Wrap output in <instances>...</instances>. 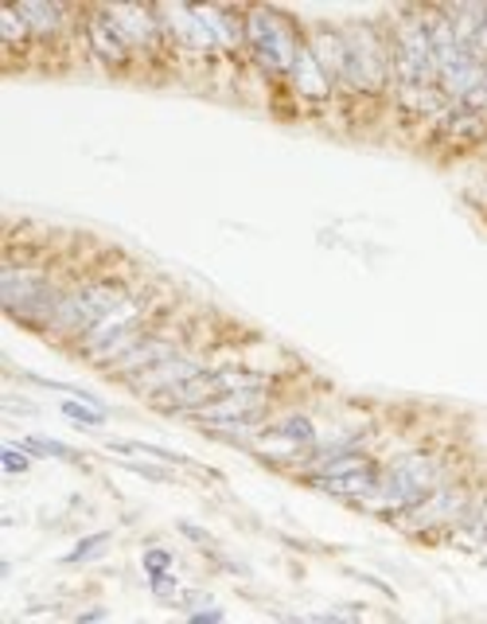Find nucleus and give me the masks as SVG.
Masks as SVG:
<instances>
[{
    "instance_id": "f257e3e1",
    "label": "nucleus",
    "mask_w": 487,
    "mask_h": 624,
    "mask_svg": "<svg viewBox=\"0 0 487 624\" xmlns=\"http://www.w3.org/2000/svg\"><path fill=\"white\" fill-rule=\"evenodd\" d=\"M440 484H445V461L437 453L417 449V453H406L394 464H386L383 473H378L375 489L367 492V500L359 507L390 520V515H402L409 507L425 504Z\"/></svg>"
},
{
    "instance_id": "f03ea898",
    "label": "nucleus",
    "mask_w": 487,
    "mask_h": 624,
    "mask_svg": "<svg viewBox=\"0 0 487 624\" xmlns=\"http://www.w3.org/2000/svg\"><path fill=\"white\" fill-rule=\"evenodd\" d=\"M63 296L67 289L40 265L4 262V270H0V304H4V312L35 332H48Z\"/></svg>"
},
{
    "instance_id": "7ed1b4c3",
    "label": "nucleus",
    "mask_w": 487,
    "mask_h": 624,
    "mask_svg": "<svg viewBox=\"0 0 487 624\" xmlns=\"http://www.w3.org/2000/svg\"><path fill=\"white\" fill-rule=\"evenodd\" d=\"M246 48L257 71L273 74V79H288L296 63V51L304 48V36L293 17L277 9H250L246 12Z\"/></svg>"
},
{
    "instance_id": "20e7f679",
    "label": "nucleus",
    "mask_w": 487,
    "mask_h": 624,
    "mask_svg": "<svg viewBox=\"0 0 487 624\" xmlns=\"http://www.w3.org/2000/svg\"><path fill=\"white\" fill-rule=\"evenodd\" d=\"M129 293H133V289H129V281H121V278H90V281H82V285L67 289V296L59 301L55 321L48 324V336L79 340L82 332L94 329L105 312H110L113 304L125 301Z\"/></svg>"
},
{
    "instance_id": "39448f33",
    "label": "nucleus",
    "mask_w": 487,
    "mask_h": 624,
    "mask_svg": "<svg viewBox=\"0 0 487 624\" xmlns=\"http://www.w3.org/2000/svg\"><path fill=\"white\" fill-rule=\"evenodd\" d=\"M347 32V56H352V79L347 90L355 94H378L394 82L390 63V32L375 24H352Z\"/></svg>"
},
{
    "instance_id": "423d86ee",
    "label": "nucleus",
    "mask_w": 487,
    "mask_h": 624,
    "mask_svg": "<svg viewBox=\"0 0 487 624\" xmlns=\"http://www.w3.org/2000/svg\"><path fill=\"white\" fill-rule=\"evenodd\" d=\"M265 410H270V391H262V386H246V391L219 394V399L187 410L184 417L195 425H203V430H215V425H231V422H265Z\"/></svg>"
},
{
    "instance_id": "0eeeda50",
    "label": "nucleus",
    "mask_w": 487,
    "mask_h": 624,
    "mask_svg": "<svg viewBox=\"0 0 487 624\" xmlns=\"http://www.w3.org/2000/svg\"><path fill=\"white\" fill-rule=\"evenodd\" d=\"M79 32H82V40H87L90 56L102 67H110V71H129V67H133L136 51H133V43H129V36L118 28V20L110 17V9L90 12Z\"/></svg>"
},
{
    "instance_id": "6e6552de",
    "label": "nucleus",
    "mask_w": 487,
    "mask_h": 624,
    "mask_svg": "<svg viewBox=\"0 0 487 624\" xmlns=\"http://www.w3.org/2000/svg\"><path fill=\"white\" fill-rule=\"evenodd\" d=\"M176 352H180L176 336H164V332L149 329L133 348H129L125 355H121V360H113L105 371H110L113 379H121V383H129V379H136L141 371H149V368H156V363L172 360Z\"/></svg>"
},
{
    "instance_id": "1a4fd4ad",
    "label": "nucleus",
    "mask_w": 487,
    "mask_h": 624,
    "mask_svg": "<svg viewBox=\"0 0 487 624\" xmlns=\"http://www.w3.org/2000/svg\"><path fill=\"white\" fill-rule=\"evenodd\" d=\"M308 48L316 56V63L324 67V74L332 79L336 90H347V79H352V56H347V32L332 24H316L308 36Z\"/></svg>"
},
{
    "instance_id": "9d476101",
    "label": "nucleus",
    "mask_w": 487,
    "mask_h": 624,
    "mask_svg": "<svg viewBox=\"0 0 487 624\" xmlns=\"http://www.w3.org/2000/svg\"><path fill=\"white\" fill-rule=\"evenodd\" d=\"M200 371H207V368H203V360L176 352L172 360L156 363V368H149V371H141L136 379H129L125 386H129V391H136V394H144V399H156V394H164V391H172V386L195 379Z\"/></svg>"
},
{
    "instance_id": "9b49d317",
    "label": "nucleus",
    "mask_w": 487,
    "mask_h": 624,
    "mask_svg": "<svg viewBox=\"0 0 487 624\" xmlns=\"http://www.w3.org/2000/svg\"><path fill=\"white\" fill-rule=\"evenodd\" d=\"M110 17L118 20V28L129 36L136 56H149V51H156L160 43L169 40L156 9H110Z\"/></svg>"
},
{
    "instance_id": "f8f14e48",
    "label": "nucleus",
    "mask_w": 487,
    "mask_h": 624,
    "mask_svg": "<svg viewBox=\"0 0 487 624\" xmlns=\"http://www.w3.org/2000/svg\"><path fill=\"white\" fill-rule=\"evenodd\" d=\"M288 87H293V94L304 98V102H328V98L336 94L332 79L324 74V67L316 63V56H312L308 40L296 51V63H293V71H288Z\"/></svg>"
},
{
    "instance_id": "ddd939ff",
    "label": "nucleus",
    "mask_w": 487,
    "mask_h": 624,
    "mask_svg": "<svg viewBox=\"0 0 487 624\" xmlns=\"http://www.w3.org/2000/svg\"><path fill=\"white\" fill-rule=\"evenodd\" d=\"M437 133L456 144H476L487 137V110H471V105L453 102L437 118Z\"/></svg>"
},
{
    "instance_id": "4468645a",
    "label": "nucleus",
    "mask_w": 487,
    "mask_h": 624,
    "mask_svg": "<svg viewBox=\"0 0 487 624\" xmlns=\"http://www.w3.org/2000/svg\"><path fill=\"white\" fill-rule=\"evenodd\" d=\"M20 17H24L32 40H67L71 36V17L59 4H43V0H32V4H20Z\"/></svg>"
},
{
    "instance_id": "2eb2a0df",
    "label": "nucleus",
    "mask_w": 487,
    "mask_h": 624,
    "mask_svg": "<svg viewBox=\"0 0 487 624\" xmlns=\"http://www.w3.org/2000/svg\"><path fill=\"white\" fill-rule=\"evenodd\" d=\"M378 473L383 469H363V473H347V476H308L312 489L328 492V496L336 500H352V504H363L367 500V492L375 489Z\"/></svg>"
},
{
    "instance_id": "dca6fc26",
    "label": "nucleus",
    "mask_w": 487,
    "mask_h": 624,
    "mask_svg": "<svg viewBox=\"0 0 487 624\" xmlns=\"http://www.w3.org/2000/svg\"><path fill=\"white\" fill-rule=\"evenodd\" d=\"M0 43L9 48V56L12 51H20V48H32V32H28V24H24V17H20V9H9L4 17H0Z\"/></svg>"
},
{
    "instance_id": "f3484780",
    "label": "nucleus",
    "mask_w": 487,
    "mask_h": 624,
    "mask_svg": "<svg viewBox=\"0 0 487 624\" xmlns=\"http://www.w3.org/2000/svg\"><path fill=\"white\" fill-rule=\"evenodd\" d=\"M273 433H277V437H285V441H293V445H301V449H312L319 441V433H316V425H312V417H304V414H288Z\"/></svg>"
},
{
    "instance_id": "a211bd4d",
    "label": "nucleus",
    "mask_w": 487,
    "mask_h": 624,
    "mask_svg": "<svg viewBox=\"0 0 487 624\" xmlns=\"http://www.w3.org/2000/svg\"><path fill=\"white\" fill-rule=\"evenodd\" d=\"M59 414H63V417H71V422H79V425H105V417H110L102 406H98V402L74 399V394L63 402V406H59Z\"/></svg>"
},
{
    "instance_id": "6ab92c4d",
    "label": "nucleus",
    "mask_w": 487,
    "mask_h": 624,
    "mask_svg": "<svg viewBox=\"0 0 487 624\" xmlns=\"http://www.w3.org/2000/svg\"><path fill=\"white\" fill-rule=\"evenodd\" d=\"M113 453H141L152 456V461H169V464H187L180 453H169V449H156V445H144V441H110Z\"/></svg>"
},
{
    "instance_id": "aec40b11",
    "label": "nucleus",
    "mask_w": 487,
    "mask_h": 624,
    "mask_svg": "<svg viewBox=\"0 0 487 624\" xmlns=\"http://www.w3.org/2000/svg\"><path fill=\"white\" fill-rule=\"evenodd\" d=\"M20 445H24L32 456H59V461H74V456H79L71 445H63V441H51V437H24Z\"/></svg>"
},
{
    "instance_id": "412c9836",
    "label": "nucleus",
    "mask_w": 487,
    "mask_h": 624,
    "mask_svg": "<svg viewBox=\"0 0 487 624\" xmlns=\"http://www.w3.org/2000/svg\"><path fill=\"white\" fill-rule=\"evenodd\" d=\"M105 543H110V531H98V535H87L79 546H71V551L63 554V562H67V566H79V562H87L90 554H98V551H102Z\"/></svg>"
},
{
    "instance_id": "4be33fe9",
    "label": "nucleus",
    "mask_w": 487,
    "mask_h": 624,
    "mask_svg": "<svg viewBox=\"0 0 487 624\" xmlns=\"http://www.w3.org/2000/svg\"><path fill=\"white\" fill-rule=\"evenodd\" d=\"M35 456L28 453L24 445H4V473L9 476H24L28 469H32Z\"/></svg>"
},
{
    "instance_id": "5701e85b",
    "label": "nucleus",
    "mask_w": 487,
    "mask_h": 624,
    "mask_svg": "<svg viewBox=\"0 0 487 624\" xmlns=\"http://www.w3.org/2000/svg\"><path fill=\"white\" fill-rule=\"evenodd\" d=\"M172 554L164 551V546H152V551H144V558H141V570L149 577H156V574H172Z\"/></svg>"
},
{
    "instance_id": "b1692460",
    "label": "nucleus",
    "mask_w": 487,
    "mask_h": 624,
    "mask_svg": "<svg viewBox=\"0 0 487 624\" xmlns=\"http://www.w3.org/2000/svg\"><path fill=\"white\" fill-rule=\"evenodd\" d=\"M152 582V593L156 597H176V577L172 574H156V577H149Z\"/></svg>"
},
{
    "instance_id": "393cba45",
    "label": "nucleus",
    "mask_w": 487,
    "mask_h": 624,
    "mask_svg": "<svg viewBox=\"0 0 487 624\" xmlns=\"http://www.w3.org/2000/svg\"><path fill=\"white\" fill-rule=\"evenodd\" d=\"M192 621H223V608H192Z\"/></svg>"
},
{
    "instance_id": "a878e982",
    "label": "nucleus",
    "mask_w": 487,
    "mask_h": 624,
    "mask_svg": "<svg viewBox=\"0 0 487 624\" xmlns=\"http://www.w3.org/2000/svg\"><path fill=\"white\" fill-rule=\"evenodd\" d=\"M184 527V535L192 539V543H207V535H203V527H195V523H180Z\"/></svg>"
},
{
    "instance_id": "bb28decb",
    "label": "nucleus",
    "mask_w": 487,
    "mask_h": 624,
    "mask_svg": "<svg viewBox=\"0 0 487 624\" xmlns=\"http://www.w3.org/2000/svg\"><path fill=\"white\" fill-rule=\"evenodd\" d=\"M476 51H479V59L487 63V20H484V28H479V36H476Z\"/></svg>"
},
{
    "instance_id": "cd10ccee",
    "label": "nucleus",
    "mask_w": 487,
    "mask_h": 624,
    "mask_svg": "<svg viewBox=\"0 0 487 624\" xmlns=\"http://www.w3.org/2000/svg\"><path fill=\"white\" fill-rule=\"evenodd\" d=\"M79 621H105V608H87V613H79Z\"/></svg>"
},
{
    "instance_id": "c85d7f7f",
    "label": "nucleus",
    "mask_w": 487,
    "mask_h": 624,
    "mask_svg": "<svg viewBox=\"0 0 487 624\" xmlns=\"http://www.w3.org/2000/svg\"><path fill=\"white\" fill-rule=\"evenodd\" d=\"M484 192H487V188H484Z\"/></svg>"
}]
</instances>
